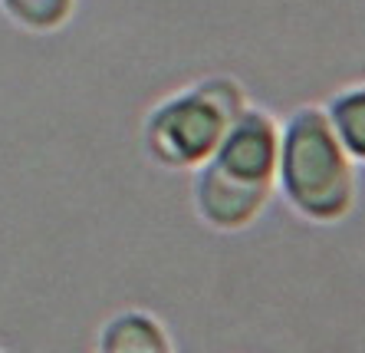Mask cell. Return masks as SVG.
Returning <instances> with one entry per match:
<instances>
[{"label": "cell", "instance_id": "1", "mask_svg": "<svg viewBox=\"0 0 365 353\" xmlns=\"http://www.w3.org/2000/svg\"><path fill=\"white\" fill-rule=\"evenodd\" d=\"M277 126L267 112L244 109L221 146L207 155L195 202L214 228H240L254 222L273 189Z\"/></svg>", "mask_w": 365, "mask_h": 353}, {"label": "cell", "instance_id": "2", "mask_svg": "<svg viewBox=\"0 0 365 353\" xmlns=\"http://www.w3.org/2000/svg\"><path fill=\"white\" fill-rule=\"evenodd\" d=\"M283 189L289 202L316 218L336 222L352 205V165L339 136L319 109H299L283 136Z\"/></svg>", "mask_w": 365, "mask_h": 353}, {"label": "cell", "instance_id": "3", "mask_svg": "<svg viewBox=\"0 0 365 353\" xmlns=\"http://www.w3.org/2000/svg\"><path fill=\"white\" fill-rule=\"evenodd\" d=\"M240 112H244V93L234 79H204L152 109L145 122L148 152L175 169L197 165L221 146V139L237 122Z\"/></svg>", "mask_w": 365, "mask_h": 353}, {"label": "cell", "instance_id": "4", "mask_svg": "<svg viewBox=\"0 0 365 353\" xmlns=\"http://www.w3.org/2000/svg\"><path fill=\"white\" fill-rule=\"evenodd\" d=\"M102 353H171L162 327L148 314H122L102 334Z\"/></svg>", "mask_w": 365, "mask_h": 353}, {"label": "cell", "instance_id": "5", "mask_svg": "<svg viewBox=\"0 0 365 353\" xmlns=\"http://www.w3.org/2000/svg\"><path fill=\"white\" fill-rule=\"evenodd\" d=\"M326 119L332 122V129L339 136L342 149L359 155V159H365V86L336 96Z\"/></svg>", "mask_w": 365, "mask_h": 353}, {"label": "cell", "instance_id": "6", "mask_svg": "<svg viewBox=\"0 0 365 353\" xmlns=\"http://www.w3.org/2000/svg\"><path fill=\"white\" fill-rule=\"evenodd\" d=\"M0 7L24 26L34 30H50L69 17L73 0H0Z\"/></svg>", "mask_w": 365, "mask_h": 353}]
</instances>
